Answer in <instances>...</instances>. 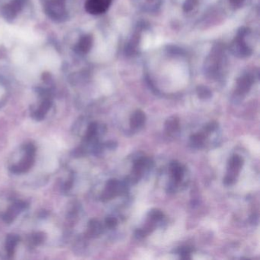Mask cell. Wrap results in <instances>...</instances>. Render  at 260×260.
Listing matches in <instances>:
<instances>
[{"instance_id":"obj_1","label":"cell","mask_w":260,"mask_h":260,"mask_svg":"<svg viewBox=\"0 0 260 260\" xmlns=\"http://www.w3.org/2000/svg\"><path fill=\"white\" fill-rule=\"evenodd\" d=\"M250 30L247 28H241L238 31L236 36L230 46L231 53L239 58H246L252 55V48L250 44L246 41V37L250 36Z\"/></svg>"},{"instance_id":"obj_2","label":"cell","mask_w":260,"mask_h":260,"mask_svg":"<svg viewBox=\"0 0 260 260\" xmlns=\"http://www.w3.org/2000/svg\"><path fill=\"white\" fill-rule=\"evenodd\" d=\"M224 55L222 50L217 48L212 51L205 63V71L211 76H217L220 74L223 67Z\"/></svg>"},{"instance_id":"obj_3","label":"cell","mask_w":260,"mask_h":260,"mask_svg":"<svg viewBox=\"0 0 260 260\" xmlns=\"http://www.w3.org/2000/svg\"><path fill=\"white\" fill-rule=\"evenodd\" d=\"M46 13L55 21H62L67 17L65 0H50L45 7Z\"/></svg>"},{"instance_id":"obj_4","label":"cell","mask_w":260,"mask_h":260,"mask_svg":"<svg viewBox=\"0 0 260 260\" xmlns=\"http://www.w3.org/2000/svg\"><path fill=\"white\" fill-rule=\"evenodd\" d=\"M112 0H86L85 9L91 15H100L106 13Z\"/></svg>"},{"instance_id":"obj_5","label":"cell","mask_w":260,"mask_h":260,"mask_svg":"<svg viewBox=\"0 0 260 260\" xmlns=\"http://www.w3.org/2000/svg\"><path fill=\"white\" fill-rule=\"evenodd\" d=\"M243 164V160L238 155H234L230 160L229 164L228 173L225 177L224 183L227 185H231L235 182L236 177L238 176L240 170Z\"/></svg>"},{"instance_id":"obj_6","label":"cell","mask_w":260,"mask_h":260,"mask_svg":"<svg viewBox=\"0 0 260 260\" xmlns=\"http://www.w3.org/2000/svg\"><path fill=\"white\" fill-rule=\"evenodd\" d=\"M27 0H12L9 3L2 7L1 14L5 19H13L23 9Z\"/></svg>"},{"instance_id":"obj_7","label":"cell","mask_w":260,"mask_h":260,"mask_svg":"<svg viewBox=\"0 0 260 260\" xmlns=\"http://www.w3.org/2000/svg\"><path fill=\"white\" fill-rule=\"evenodd\" d=\"M254 76L253 74L247 73L241 76L238 79L236 93L238 95H243L247 93L251 88L252 85L254 83Z\"/></svg>"},{"instance_id":"obj_8","label":"cell","mask_w":260,"mask_h":260,"mask_svg":"<svg viewBox=\"0 0 260 260\" xmlns=\"http://www.w3.org/2000/svg\"><path fill=\"white\" fill-rule=\"evenodd\" d=\"M34 162H35V154L26 153L24 158L18 164L11 167V172L16 174L25 173L33 167Z\"/></svg>"},{"instance_id":"obj_9","label":"cell","mask_w":260,"mask_h":260,"mask_svg":"<svg viewBox=\"0 0 260 260\" xmlns=\"http://www.w3.org/2000/svg\"><path fill=\"white\" fill-rule=\"evenodd\" d=\"M28 207L26 203L24 202H18L15 203L12 207H9L7 211L2 215V220L5 223H11L14 222L16 216L23 210H25Z\"/></svg>"},{"instance_id":"obj_10","label":"cell","mask_w":260,"mask_h":260,"mask_svg":"<svg viewBox=\"0 0 260 260\" xmlns=\"http://www.w3.org/2000/svg\"><path fill=\"white\" fill-rule=\"evenodd\" d=\"M119 192V183L118 180H109L106 183V188L102 192L101 199L103 202L111 200L114 197H116Z\"/></svg>"},{"instance_id":"obj_11","label":"cell","mask_w":260,"mask_h":260,"mask_svg":"<svg viewBox=\"0 0 260 260\" xmlns=\"http://www.w3.org/2000/svg\"><path fill=\"white\" fill-rule=\"evenodd\" d=\"M134 5L148 13H156L161 7L162 0H133Z\"/></svg>"},{"instance_id":"obj_12","label":"cell","mask_w":260,"mask_h":260,"mask_svg":"<svg viewBox=\"0 0 260 260\" xmlns=\"http://www.w3.org/2000/svg\"><path fill=\"white\" fill-rule=\"evenodd\" d=\"M93 42V37L90 35H86L81 37L76 47V52L82 55L88 53L92 48Z\"/></svg>"},{"instance_id":"obj_13","label":"cell","mask_w":260,"mask_h":260,"mask_svg":"<svg viewBox=\"0 0 260 260\" xmlns=\"http://www.w3.org/2000/svg\"><path fill=\"white\" fill-rule=\"evenodd\" d=\"M140 39H141L140 32H135L125 47V54L128 56H131L137 53V48L139 46Z\"/></svg>"},{"instance_id":"obj_14","label":"cell","mask_w":260,"mask_h":260,"mask_svg":"<svg viewBox=\"0 0 260 260\" xmlns=\"http://www.w3.org/2000/svg\"><path fill=\"white\" fill-rule=\"evenodd\" d=\"M52 106V102L49 99H46L43 101L42 103L40 104L37 111H35L32 114V118L36 119V121H41L44 119L46 114L49 111Z\"/></svg>"},{"instance_id":"obj_15","label":"cell","mask_w":260,"mask_h":260,"mask_svg":"<svg viewBox=\"0 0 260 260\" xmlns=\"http://www.w3.org/2000/svg\"><path fill=\"white\" fill-rule=\"evenodd\" d=\"M19 241V237L16 234H9L7 236L5 240V250L9 258H12L14 256L15 250Z\"/></svg>"},{"instance_id":"obj_16","label":"cell","mask_w":260,"mask_h":260,"mask_svg":"<svg viewBox=\"0 0 260 260\" xmlns=\"http://www.w3.org/2000/svg\"><path fill=\"white\" fill-rule=\"evenodd\" d=\"M146 121V115L141 110H137L132 114L130 119V125L132 129H139Z\"/></svg>"},{"instance_id":"obj_17","label":"cell","mask_w":260,"mask_h":260,"mask_svg":"<svg viewBox=\"0 0 260 260\" xmlns=\"http://www.w3.org/2000/svg\"><path fill=\"white\" fill-rule=\"evenodd\" d=\"M102 225L99 223V222L93 219L90 221L89 223L88 231H87V235L90 238H95L98 237L102 232Z\"/></svg>"},{"instance_id":"obj_18","label":"cell","mask_w":260,"mask_h":260,"mask_svg":"<svg viewBox=\"0 0 260 260\" xmlns=\"http://www.w3.org/2000/svg\"><path fill=\"white\" fill-rule=\"evenodd\" d=\"M165 129L167 132L171 134L177 131L180 129V120L177 117L172 116L166 121Z\"/></svg>"},{"instance_id":"obj_19","label":"cell","mask_w":260,"mask_h":260,"mask_svg":"<svg viewBox=\"0 0 260 260\" xmlns=\"http://www.w3.org/2000/svg\"><path fill=\"white\" fill-rule=\"evenodd\" d=\"M171 170H172V177L174 179L176 183H180L183 177V169L180 167L178 163L174 162L171 165Z\"/></svg>"},{"instance_id":"obj_20","label":"cell","mask_w":260,"mask_h":260,"mask_svg":"<svg viewBox=\"0 0 260 260\" xmlns=\"http://www.w3.org/2000/svg\"><path fill=\"white\" fill-rule=\"evenodd\" d=\"M145 165H146V160H144V159H140V160L135 162V164L134 165V169H133V176L137 180L142 174Z\"/></svg>"},{"instance_id":"obj_21","label":"cell","mask_w":260,"mask_h":260,"mask_svg":"<svg viewBox=\"0 0 260 260\" xmlns=\"http://www.w3.org/2000/svg\"><path fill=\"white\" fill-rule=\"evenodd\" d=\"M98 131V125L95 122H93L89 125L88 129L86 130V135L84 139L86 141H90L93 139L95 136L96 135Z\"/></svg>"},{"instance_id":"obj_22","label":"cell","mask_w":260,"mask_h":260,"mask_svg":"<svg viewBox=\"0 0 260 260\" xmlns=\"http://www.w3.org/2000/svg\"><path fill=\"white\" fill-rule=\"evenodd\" d=\"M196 91H197V94L199 98L202 99H209V98H211V95H212L211 90L204 86H198Z\"/></svg>"},{"instance_id":"obj_23","label":"cell","mask_w":260,"mask_h":260,"mask_svg":"<svg viewBox=\"0 0 260 260\" xmlns=\"http://www.w3.org/2000/svg\"><path fill=\"white\" fill-rule=\"evenodd\" d=\"M206 137H207V135L202 131L200 133H198V134H195L191 136L190 139H191V142L194 145L199 146L201 144H203L204 140H205Z\"/></svg>"},{"instance_id":"obj_24","label":"cell","mask_w":260,"mask_h":260,"mask_svg":"<svg viewBox=\"0 0 260 260\" xmlns=\"http://www.w3.org/2000/svg\"><path fill=\"white\" fill-rule=\"evenodd\" d=\"M46 239V234L43 232H37L36 234H32V238H31V242L32 244L37 246L42 243Z\"/></svg>"},{"instance_id":"obj_25","label":"cell","mask_w":260,"mask_h":260,"mask_svg":"<svg viewBox=\"0 0 260 260\" xmlns=\"http://www.w3.org/2000/svg\"><path fill=\"white\" fill-rule=\"evenodd\" d=\"M198 1L199 0H186L183 7L185 13H189L193 10L195 6L198 5Z\"/></svg>"},{"instance_id":"obj_26","label":"cell","mask_w":260,"mask_h":260,"mask_svg":"<svg viewBox=\"0 0 260 260\" xmlns=\"http://www.w3.org/2000/svg\"><path fill=\"white\" fill-rule=\"evenodd\" d=\"M164 216V213L159 209H152L149 212V218L153 222H158V221L161 220Z\"/></svg>"},{"instance_id":"obj_27","label":"cell","mask_w":260,"mask_h":260,"mask_svg":"<svg viewBox=\"0 0 260 260\" xmlns=\"http://www.w3.org/2000/svg\"><path fill=\"white\" fill-rule=\"evenodd\" d=\"M218 123L216 121H211L209 123L204 126V129H203V133L206 135H208L211 132L215 131L218 128Z\"/></svg>"},{"instance_id":"obj_28","label":"cell","mask_w":260,"mask_h":260,"mask_svg":"<svg viewBox=\"0 0 260 260\" xmlns=\"http://www.w3.org/2000/svg\"><path fill=\"white\" fill-rule=\"evenodd\" d=\"M192 252V249L186 246V247L180 248V254L181 255L182 259L183 260H189L190 253Z\"/></svg>"},{"instance_id":"obj_29","label":"cell","mask_w":260,"mask_h":260,"mask_svg":"<svg viewBox=\"0 0 260 260\" xmlns=\"http://www.w3.org/2000/svg\"><path fill=\"white\" fill-rule=\"evenodd\" d=\"M118 223V221L116 218L113 217H109L106 219V224L109 228H113L116 226Z\"/></svg>"},{"instance_id":"obj_30","label":"cell","mask_w":260,"mask_h":260,"mask_svg":"<svg viewBox=\"0 0 260 260\" xmlns=\"http://www.w3.org/2000/svg\"><path fill=\"white\" fill-rule=\"evenodd\" d=\"M25 153L36 154V148L33 144H28L25 146Z\"/></svg>"},{"instance_id":"obj_31","label":"cell","mask_w":260,"mask_h":260,"mask_svg":"<svg viewBox=\"0 0 260 260\" xmlns=\"http://www.w3.org/2000/svg\"><path fill=\"white\" fill-rule=\"evenodd\" d=\"M73 156H74L75 157H80L84 156V149H82V148H76V149H74L72 153Z\"/></svg>"},{"instance_id":"obj_32","label":"cell","mask_w":260,"mask_h":260,"mask_svg":"<svg viewBox=\"0 0 260 260\" xmlns=\"http://www.w3.org/2000/svg\"><path fill=\"white\" fill-rule=\"evenodd\" d=\"M246 0H229L230 4L234 6V7L239 8L241 7L243 3H244Z\"/></svg>"},{"instance_id":"obj_33","label":"cell","mask_w":260,"mask_h":260,"mask_svg":"<svg viewBox=\"0 0 260 260\" xmlns=\"http://www.w3.org/2000/svg\"><path fill=\"white\" fill-rule=\"evenodd\" d=\"M73 186V179L71 180H68V181L66 183L65 186H64V188L66 190H70L72 188Z\"/></svg>"}]
</instances>
